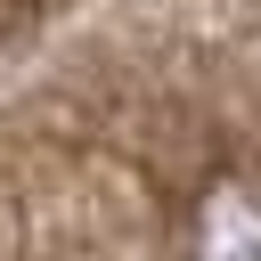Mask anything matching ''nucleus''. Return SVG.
<instances>
[{
	"label": "nucleus",
	"mask_w": 261,
	"mask_h": 261,
	"mask_svg": "<svg viewBox=\"0 0 261 261\" xmlns=\"http://www.w3.org/2000/svg\"><path fill=\"white\" fill-rule=\"evenodd\" d=\"M188 261H261V179L228 171V179H212L196 196Z\"/></svg>",
	"instance_id": "obj_1"
}]
</instances>
